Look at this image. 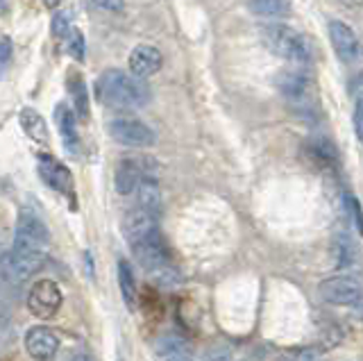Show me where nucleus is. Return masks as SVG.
<instances>
[{
    "instance_id": "nucleus-1",
    "label": "nucleus",
    "mask_w": 363,
    "mask_h": 361,
    "mask_svg": "<svg viewBox=\"0 0 363 361\" xmlns=\"http://www.w3.org/2000/svg\"><path fill=\"white\" fill-rule=\"evenodd\" d=\"M123 232L128 239L130 250L155 284L159 287H177L182 282L179 268L173 262L170 248L159 230V216L141 207H130L123 221Z\"/></svg>"
},
{
    "instance_id": "nucleus-2",
    "label": "nucleus",
    "mask_w": 363,
    "mask_h": 361,
    "mask_svg": "<svg viewBox=\"0 0 363 361\" xmlns=\"http://www.w3.org/2000/svg\"><path fill=\"white\" fill-rule=\"evenodd\" d=\"M96 98L111 109H141L150 103V87L125 71L109 69L96 80Z\"/></svg>"
},
{
    "instance_id": "nucleus-3",
    "label": "nucleus",
    "mask_w": 363,
    "mask_h": 361,
    "mask_svg": "<svg viewBox=\"0 0 363 361\" xmlns=\"http://www.w3.org/2000/svg\"><path fill=\"white\" fill-rule=\"evenodd\" d=\"M259 32H261L264 46L272 55H277V57L293 62V64H306L311 60L309 43H306L300 32H295L293 28L281 26V23H266V26H261Z\"/></svg>"
},
{
    "instance_id": "nucleus-4",
    "label": "nucleus",
    "mask_w": 363,
    "mask_h": 361,
    "mask_svg": "<svg viewBox=\"0 0 363 361\" xmlns=\"http://www.w3.org/2000/svg\"><path fill=\"white\" fill-rule=\"evenodd\" d=\"M318 293L327 304L347 309H363V282L350 273L334 275L320 282Z\"/></svg>"
},
{
    "instance_id": "nucleus-5",
    "label": "nucleus",
    "mask_w": 363,
    "mask_h": 361,
    "mask_svg": "<svg viewBox=\"0 0 363 361\" xmlns=\"http://www.w3.org/2000/svg\"><path fill=\"white\" fill-rule=\"evenodd\" d=\"M37 171H39V177L43 179V184L50 187L52 191H57L60 196H64L68 207L75 211L77 209V194H75V179H73L71 171H68L57 157H52L48 152L37 155Z\"/></svg>"
},
{
    "instance_id": "nucleus-6",
    "label": "nucleus",
    "mask_w": 363,
    "mask_h": 361,
    "mask_svg": "<svg viewBox=\"0 0 363 361\" xmlns=\"http://www.w3.org/2000/svg\"><path fill=\"white\" fill-rule=\"evenodd\" d=\"M48 239L50 234L43 218L32 207H23L16 218L11 248H18V250H48Z\"/></svg>"
},
{
    "instance_id": "nucleus-7",
    "label": "nucleus",
    "mask_w": 363,
    "mask_h": 361,
    "mask_svg": "<svg viewBox=\"0 0 363 361\" xmlns=\"http://www.w3.org/2000/svg\"><path fill=\"white\" fill-rule=\"evenodd\" d=\"M152 173H157V160H152V157H128V160L118 162L113 184H116V191L121 196H134V191L143 182V177Z\"/></svg>"
},
{
    "instance_id": "nucleus-8",
    "label": "nucleus",
    "mask_w": 363,
    "mask_h": 361,
    "mask_svg": "<svg viewBox=\"0 0 363 361\" xmlns=\"http://www.w3.org/2000/svg\"><path fill=\"white\" fill-rule=\"evenodd\" d=\"M109 137L125 145V148H150V145L157 141L155 132L150 130V126H145L139 118H130V116H121L109 121Z\"/></svg>"
},
{
    "instance_id": "nucleus-9",
    "label": "nucleus",
    "mask_w": 363,
    "mask_h": 361,
    "mask_svg": "<svg viewBox=\"0 0 363 361\" xmlns=\"http://www.w3.org/2000/svg\"><path fill=\"white\" fill-rule=\"evenodd\" d=\"M62 289L52 279H39L28 293V309L37 316V318H52V316L62 309Z\"/></svg>"
},
{
    "instance_id": "nucleus-10",
    "label": "nucleus",
    "mask_w": 363,
    "mask_h": 361,
    "mask_svg": "<svg viewBox=\"0 0 363 361\" xmlns=\"http://www.w3.org/2000/svg\"><path fill=\"white\" fill-rule=\"evenodd\" d=\"M45 262H48V252L45 250H18V248H11L7 255V275L11 282L23 284L32 275H37L45 266Z\"/></svg>"
},
{
    "instance_id": "nucleus-11",
    "label": "nucleus",
    "mask_w": 363,
    "mask_h": 361,
    "mask_svg": "<svg viewBox=\"0 0 363 361\" xmlns=\"http://www.w3.org/2000/svg\"><path fill=\"white\" fill-rule=\"evenodd\" d=\"M329 41H332V46H334L340 62L354 64L361 60L363 46L357 37V32L352 30L345 21H332V23H329Z\"/></svg>"
},
{
    "instance_id": "nucleus-12",
    "label": "nucleus",
    "mask_w": 363,
    "mask_h": 361,
    "mask_svg": "<svg viewBox=\"0 0 363 361\" xmlns=\"http://www.w3.org/2000/svg\"><path fill=\"white\" fill-rule=\"evenodd\" d=\"M155 357L157 361H193V348L184 334L166 330L155 343Z\"/></svg>"
},
{
    "instance_id": "nucleus-13",
    "label": "nucleus",
    "mask_w": 363,
    "mask_h": 361,
    "mask_svg": "<svg viewBox=\"0 0 363 361\" xmlns=\"http://www.w3.org/2000/svg\"><path fill=\"white\" fill-rule=\"evenodd\" d=\"M26 350L34 361H52L60 350V338L48 327H30L26 332Z\"/></svg>"
},
{
    "instance_id": "nucleus-14",
    "label": "nucleus",
    "mask_w": 363,
    "mask_h": 361,
    "mask_svg": "<svg viewBox=\"0 0 363 361\" xmlns=\"http://www.w3.org/2000/svg\"><path fill=\"white\" fill-rule=\"evenodd\" d=\"M75 111L60 103L55 109V123H57V132H60L62 137V143L66 152L71 157H79V148H82V143H79V134H77V123H75Z\"/></svg>"
},
{
    "instance_id": "nucleus-15",
    "label": "nucleus",
    "mask_w": 363,
    "mask_h": 361,
    "mask_svg": "<svg viewBox=\"0 0 363 361\" xmlns=\"http://www.w3.org/2000/svg\"><path fill=\"white\" fill-rule=\"evenodd\" d=\"M159 69H162V52L150 43H141L130 52V73L139 80L155 75Z\"/></svg>"
},
{
    "instance_id": "nucleus-16",
    "label": "nucleus",
    "mask_w": 363,
    "mask_h": 361,
    "mask_svg": "<svg viewBox=\"0 0 363 361\" xmlns=\"http://www.w3.org/2000/svg\"><path fill=\"white\" fill-rule=\"evenodd\" d=\"M277 89L279 94L293 105H304V100L309 98V77L302 71L291 69V71H281L277 75Z\"/></svg>"
},
{
    "instance_id": "nucleus-17",
    "label": "nucleus",
    "mask_w": 363,
    "mask_h": 361,
    "mask_svg": "<svg viewBox=\"0 0 363 361\" xmlns=\"http://www.w3.org/2000/svg\"><path fill=\"white\" fill-rule=\"evenodd\" d=\"M132 205L150 211V213H155V216H162V191H159L157 173L143 177V182L139 184V189L134 191Z\"/></svg>"
},
{
    "instance_id": "nucleus-18",
    "label": "nucleus",
    "mask_w": 363,
    "mask_h": 361,
    "mask_svg": "<svg viewBox=\"0 0 363 361\" xmlns=\"http://www.w3.org/2000/svg\"><path fill=\"white\" fill-rule=\"evenodd\" d=\"M66 89H68V96H71V103H73V111L77 114V118L86 121L89 118V87L84 82V77L79 71L71 69L66 75Z\"/></svg>"
},
{
    "instance_id": "nucleus-19",
    "label": "nucleus",
    "mask_w": 363,
    "mask_h": 361,
    "mask_svg": "<svg viewBox=\"0 0 363 361\" xmlns=\"http://www.w3.org/2000/svg\"><path fill=\"white\" fill-rule=\"evenodd\" d=\"M18 123H21L23 132H26L34 143L48 145V126H45L43 116L39 114L37 109H34V107H23L21 114H18Z\"/></svg>"
},
{
    "instance_id": "nucleus-20",
    "label": "nucleus",
    "mask_w": 363,
    "mask_h": 361,
    "mask_svg": "<svg viewBox=\"0 0 363 361\" xmlns=\"http://www.w3.org/2000/svg\"><path fill=\"white\" fill-rule=\"evenodd\" d=\"M118 287H121V296L128 304V309L134 311L136 307V279H134V270L128 259H118Z\"/></svg>"
},
{
    "instance_id": "nucleus-21",
    "label": "nucleus",
    "mask_w": 363,
    "mask_h": 361,
    "mask_svg": "<svg viewBox=\"0 0 363 361\" xmlns=\"http://www.w3.org/2000/svg\"><path fill=\"white\" fill-rule=\"evenodd\" d=\"M334 257H336V268H350L357 262V245L350 239V234L343 232L334 239Z\"/></svg>"
},
{
    "instance_id": "nucleus-22",
    "label": "nucleus",
    "mask_w": 363,
    "mask_h": 361,
    "mask_svg": "<svg viewBox=\"0 0 363 361\" xmlns=\"http://www.w3.org/2000/svg\"><path fill=\"white\" fill-rule=\"evenodd\" d=\"M250 9L261 18H281L289 14L286 0H250Z\"/></svg>"
},
{
    "instance_id": "nucleus-23",
    "label": "nucleus",
    "mask_w": 363,
    "mask_h": 361,
    "mask_svg": "<svg viewBox=\"0 0 363 361\" xmlns=\"http://www.w3.org/2000/svg\"><path fill=\"white\" fill-rule=\"evenodd\" d=\"M64 50L68 52V57H73L75 62H84L86 57V43H84V35H82V30L79 28H71V32L66 35L64 39Z\"/></svg>"
},
{
    "instance_id": "nucleus-24",
    "label": "nucleus",
    "mask_w": 363,
    "mask_h": 361,
    "mask_svg": "<svg viewBox=\"0 0 363 361\" xmlns=\"http://www.w3.org/2000/svg\"><path fill=\"white\" fill-rule=\"evenodd\" d=\"M309 152H311V157L320 166L336 164V150H334V145L329 143L327 139H311L309 141Z\"/></svg>"
},
{
    "instance_id": "nucleus-25",
    "label": "nucleus",
    "mask_w": 363,
    "mask_h": 361,
    "mask_svg": "<svg viewBox=\"0 0 363 361\" xmlns=\"http://www.w3.org/2000/svg\"><path fill=\"white\" fill-rule=\"evenodd\" d=\"M343 205H345V209H347V213H350L352 223H354L357 232L363 236V209H361V202H359L354 196H352V194H345V196H343Z\"/></svg>"
},
{
    "instance_id": "nucleus-26",
    "label": "nucleus",
    "mask_w": 363,
    "mask_h": 361,
    "mask_svg": "<svg viewBox=\"0 0 363 361\" xmlns=\"http://www.w3.org/2000/svg\"><path fill=\"white\" fill-rule=\"evenodd\" d=\"M71 28H73V14L71 12H57L52 16V35L60 41L66 39V35L71 32Z\"/></svg>"
},
{
    "instance_id": "nucleus-27",
    "label": "nucleus",
    "mask_w": 363,
    "mask_h": 361,
    "mask_svg": "<svg viewBox=\"0 0 363 361\" xmlns=\"http://www.w3.org/2000/svg\"><path fill=\"white\" fill-rule=\"evenodd\" d=\"M354 134L363 143V94H359L357 103H354Z\"/></svg>"
},
{
    "instance_id": "nucleus-28",
    "label": "nucleus",
    "mask_w": 363,
    "mask_h": 361,
    "mask_svg": "<svg viewBox=\"0 0 363 361\" xmlns=\"http://www.w3.org/2000/svg\"><path fill=\"white\" fill-rule=\"evenodd\" d=\"M9 57H11V39L3 35L0 37V64H3V69L9 64Z\"/></svg>"
},
{
    "instance_id": "nucleus-29",
    "label": "nucleus",
    "mask_w": 363,
    "mask_h": 361,
    "mask_svg": "<svg viewBox=\"0 0 363 361\" xmlns=\"http://www.w3.org/2000/svg\"><path fill=\"white\" fill-rule=\"evenodd\" d=\"M94 3L105 12H123V0H94Z\"/></svg>"
},
{
    "instance_id": "nucleus-30",
    "label": "nucleus",
    "mask_w": 363,
    "mask_h": 361,
    "mask_svg": "<svg viewBox=\"0 0 363 361\" xmlns=\"http://www.w3.org/2000/svg\"><path fill=\"white\" fill-rule=\"evenodd\" d=\"M68 361H96L91 355H86V352H77V355H73Z\"/></svg>"
},
{
    "instance_id": "nucleus-31",
    "label": "nucleus",
    "mask_w": 363,
    "mask_h": 361,
    "mask_svg": "<svg viewBox=\"0 0 363 361\" xmlns=\"http://www.w3.org/2000/svg\"><path fill=\"white\" fill-rule=\"evenodd\" d=\"M45 3V7H50V9H55L57 5H60V0H43Z\"/></svg>"
},
{
    "instance_id": "nucleus-32",
    "label": "nucleus",
    "mask_w": 363,
    "mask_h": 361,
    "mask_svg": "<svg viewBox=\"0 0 363 361\" xmlns=\"http://www.w3.org/2000/svg\"><path fill=\"white\" fill-rule=\"evenodd\" d=\"M300 361H313V359H306V357H302V359H300Z\"/></svg>"
},
{
    "instance_id": "nucleus-33",
    "label": "nucleus",
    "mask_w": 363,
    "mask_h": 361,
    "mask_svg": "<svg viewBox=\"0 0 363 361\" xmlns=\"http://www.w3.org/2000/svg\"><path fill=\"white\" fill-rule=\"evenodd\" d=\"M313 361H315V359H313Z\"/></svg>"
}]
</instances>
